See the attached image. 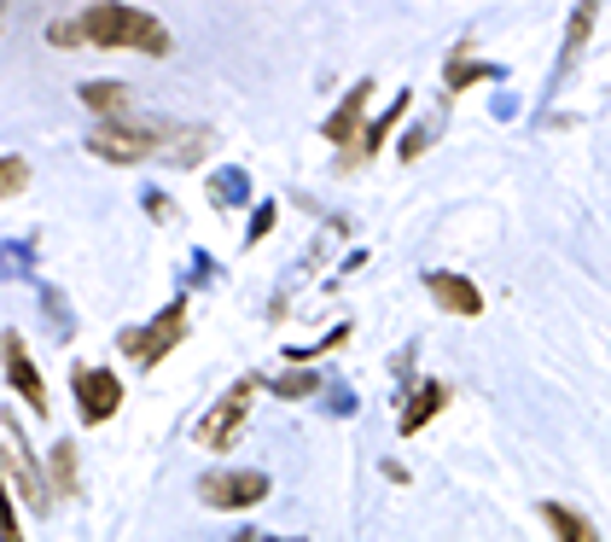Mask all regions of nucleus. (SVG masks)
Segmentation results:
<instances>
[{"instance_id":"nucleus-1","label":"nucleus","mask_w":611,"mask_h":542,"mask_svg":"<svg viewBox=\"0 0 611 542\" xmlns=\"http://www.w3.org/2000/svg\"><path fill=\"white\" fill-rule=\"evenodd\" d=\"M76 29H82V41H88V47H111V53H151V59L169 53V29L151 19V12L117 7V0H106V7H88L76 19Z\"/></svg>"},{"instance_id":"nucleus-2","label":"nucleus","mask_w":611,"mask_h":542,"mask_svg":"<svg viewBox=\"0 0 611 542\" xmlns=\"http://www.w3.org/2000/svg\"><path fill=\"white\" fill-rule=\"evenodd\" d=\"M88 152L106 164H140V158H169V129L158 123H99L88 134Z\"/></svg>"},{"instance_id":"nucleus-3","label":"nucleus","mask_w":611,"mask_h":542,"mask_svg":"<svg viewBox=\"0 0 611 542\" xmlns=\"http://www.w3.org/2000/svg\"><path fill=\"white\" fill-rule=\"evenodd\" d=\"M250 397H257V380H250V374L233 380L228 392H222V402H216V409L193 426V437H198L204 449H216V455L233 449V444H240V432H245V420H250Z\"/></svg>"},{"instance_id":"nucleus-4","label":"nucleus","mask_w":611,"mask_h":542,"mask_svg":"<svg viewBox=\"0 0 611 542\" xmlns=\"http://www.w3.org/2000/svg\"><path fill=\"white\" fill-rule=\"evenodd\" d=\"M262 496H268V472H257V467H216L198 479V502L216 507V514H245Z\"/></svg>"},{"instance_id":"nucleus-5","label":"nucleus","mask_w":611,"mask_h":542,"mask_svg":"<svg viewBox=\"0 0 611 542\" xmlns=\"http://www.w3.org/2000/svg\"><path fill=\"white\" fill-rule=\"evenodd\" d=\"M181 338H186V303L175 298L158 321H146V327H129L123 333V356H129V362H140V368H158L163 356L181 345Z\"/></svg>"},{"instance_id":"nucleus-6","label":"nucleus","mask_w":611,"mask_h":542,"mask_svg":"<svg viewBox=\"0 0 611 542\" xmlns=\"http://www.w3.org/2000/svg\"><path fill=\"white\" fill-rule=\"evenodd\" d=\"M71 385H76V414L88 420V426H106V420L123 409V380L106 374V368H71Z\"/></svg>"},{"instance_id":"nucleus-7","label":"nucleus","mask_w":611,"mask_h":542,"mask_svg":"<svg viewBox=\"0 0 611 542\" xmlns=\"http://www.w3.org/2000/svg\"><path fill=\"white\" fill-rule=\"evenodd\" d=\"M7 484L24 490V502L36 507V514H47V490H41V472H36V455H29L24 432L7 420Z\"/></svg>"},{"instance_id":"nucleus-8","label":"nucleus","mask_w":611,"mask_h":542,"mask_svg":"<svg viewBox=\"0 0 611 542\" xmlns=\"http://www.w3.org/2000/svg\"><path fill=\"white\" fill-rule=\"evenodd\" d=\"M426 292L443 303L449 315H484V292H478V280H466V275H454V268H431L426 275Z\"/></svg>"},{"instance_id":"nucleus-9","label":"nucleus","mask_w":611,"mask_h":542,"mask_svg":"<svg viewBox=\"0 0 611 542\" xmlns=\"http://www.w3.org/2000/svg\"><path fill=\"white\" fill-rule=\"evenodd\" d=\"M7 385H19V397L29 402V409L47 414L41 374H36V362H29V350H24V338H19V333H7Z\"/></svg>"},{"instance_id":"nucleus-10","label":"nucleus","mask_w":611,"mask_h":542,"mask_svg":"<svg viewBox=\"0 0 611 542\" xmlns=\"http://www.w3.org/2000/svg\"><path fill=\"white\" fill-rule=\"evenodd\" d=\"M367 99H372V82H355V88L344 94V106L327 117V141L332 146H350L355 141V129H362V117H367Z\"/></svg>"},{"instance_id":"nucleus-11","label":"nucleus","mask_w":611,"mask_h":542,"mask_svg":"<svg viewBox=\"0 0 611 542\" xmlns=\"http://www.w3.org/2000/svg\"><path fill=\"white\" fill-rule=\"evenodd\" d=\"M443 402H449V392H443L437 380H426L414 397H407V409H402V420H396V426H402L407 437H414V432H426V420H431L437 409H443Z\"/></svg>"},{"instance_id":"nucleus-12","label":"nucleus","mask_w":611,"mask_h":542,"mask_svg":"<svg viewBox=\"0 0 611 542\" xmlns=\"http://www.w3.org/2000/svg\"><path fill=\"white\" fill-rule=\"evenodd\" d=\"M82 106L99 111L106 123H123V111H129V88H123V82H82Z\"/></svg>"},{"instance_id":"nucleus-13","label":"nucleus","mask_w":611,"mask_h":542,"mask_svg":"<svg viewBox=\"0 0 611 542\" xmlns=\"http://www.w3.org/2000/svg\"><path fill=\"white\" fill-rule=\"evenodd\" d=\"M541 519L553 525L559 542H600V537H594V525H588V514H576V507H565V502H541Z\"/></svg>"},{"instance_id":"nucleus-14","label":"nucleus","mask_w":611,"mask_h":542,"mask_svg":"<svg viewBox=\"0 0 611 542\" xmlns=\"http://www.w3.org/2000/svg\"><path fill=\"white\" fill-rule=\"evenodd\" d=\"M402 111H407V94H396V99H390V111L367 123V134H362V152H379V146L390 141V129H396V117H402Z\"/></svg>"},{"instance_id":"nucleus-15","label":"nucleus","mask_w":611,"mask_h":542,"mask_svg":"<svg viewBox=\"0 0 611 542\" xmlns=\"http://www.w3.org/2000/svg\"><path fill=\"white\" fill-rule=\"evenodd\" d=\"M24 188H29V164L7 152V164H0V193H7V198H19Z\"/></svg>"},{"instance_id":"nucleus-16","label":"nucleus","mask_w":611,"mask_h":542,"mask_svg":"<svg viewBox=\"0 0 611 542\" xmlns=\"http://www.w3.org/2000/svg\"><path fill=\"white\" fill-rule=\"evenodd\" d=\"M484 76H496V71H489V64H472L466 53L449 59V88H466V82H484Z\"/></svg>"},{"instance_id":"nucleus-17","label":"nucleus","mask_w":611,"mask_h":542,"mask_svg":"<svg viewBox=\"0 0 611 542\" xmlns=\"http://www.w3.org/2000/svg\"><path fill=\"white\" fill-rule=\"evenodd\" d=\"M588 24H594V7H576V19H571V29H565V59H576V53H583V36H588Z\"/></svg>"},{"instance_id":"nucleus-18","label":"nucleus","mask_w":611,"mask_h":542,"mask_svg":"<svg viewBox=\"0 0 611 542\" xmlns=\"http://www.w3.org/2000/svg\"><path fill=\"white\" fill-rule=\"evenodd\" d=\"M426 146H431V129H426V123H414V129L402 134V146H396V152H402V164H414V158H426Z\"/></svg>"},{"instance_id":"nucleus-19","label":"nucleus","mask_w":611,"mask_h":542,"mask_svg":"<svg viewBox=\"0 0 611 542\" xmlns=\"http://www.w3.org/2000/svg\"><path fill=\"white\" fill-rule=\"evenodd\" d=\"M315 385H320L315 374H280V380H274V392H280V397H309Z\"/></svg>"},{"instance_id":"nucleus-20","label":"nucleus","mask_w":611,"mask_h":542,"mask_svg":"<svg viewBox=\"0 0 611 542\" xmlns=\"http://www.w3.org/2000/svg\"><path fill=\"white\" fill-rule=\"evenodd\" d=\"M240 188H245L240 169H222V176H216V205H233V198H240Z\"/></svg>"},{"instance_id":"nucleus-21","label":"nucleus","mask_w":611,"mask_h":542,"mask_svg":"<svg viewBox=\"0 0 611 542\" xmlns=\"http://www.w3.org/2000/svg\"><path fill=\"white\" fill-rule=\"evenodd\" d=\"M53 479H59V490H76V472H71V444H59V449H53Z\"/></svg>"},{"instance_id":"nucleus-22","label":"nucleus","mask_w":611,"mask_h":542,"mask_svg":"<svg viewBox=\"0 0 611 542\" xmlns=\"http://www.w3.org/2000/svg\"><path fill=\"white\" fill-rule=\"evenodd\" d=\"M268 228H274V205H257V216H250V233H245V240H250V245L268 240Z\"/></svg>"},{"instance_id":"nucleus-23","label":"nucleus","mask_w":611,"mask_h":542,"mask_svg":"<svg viewBox=\"0 0 611 542\" xmlns=\"http://www.w3.org/2000/svg\"><path fill=\"white\" fill-rule=\"evenodd\" d=\"M0 542H24V531H19V507H12V490H7V519H0Z\"/></svg>"},{"instance_id":"nucleus-24","label":"nucleus","mask_w":611,"mask_h":542,"mask_svg":"<svg viewBox=\"0 0 611 542\" xmlns=\"http://www.w3.org/2000/svg\"><path fill=\"white\" fill-rule=\"evenodd\" d=\"M233 542H303V537H262V531H250V525H245V531L233 537Z\"/></svg>"}]
</instances>
